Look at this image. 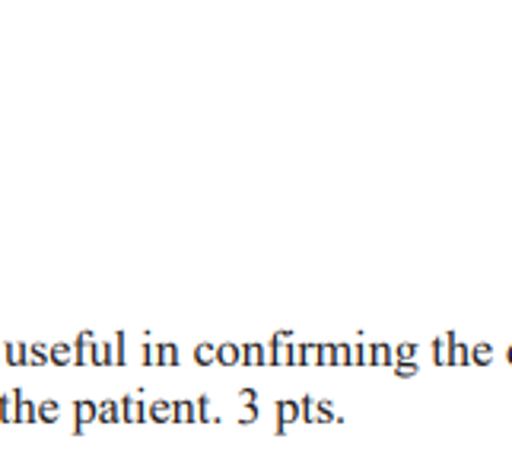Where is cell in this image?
Returning a JSON list of instances; mask_svg holds the SVG:
<instances>
[{
  "label": "cell",
  "mask_w": 512,
  "mask_h": 471,
  "mask_svg": "<svg viewBox=\"0 0 512 471\" xmlns=\"http://www.w3.org/2000/svg\"><path fill=\"white\" fill-rule=\"evenodd\" d=\"M509 357H512V354H509Z\"/></svg>",
  "instance_id": "1"
}]
</instances>
